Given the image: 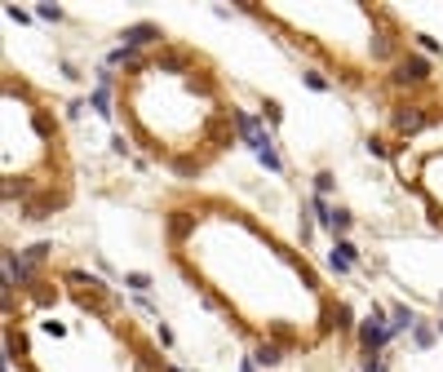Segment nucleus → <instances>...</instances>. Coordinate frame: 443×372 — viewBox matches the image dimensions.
Returning a JSON list of instances; mask_svg holds the SVG:
<instances>
[{
	"label": "nucleus",
	"mask_w": 443,
	"mask_h": 372,
	"mask_svg": "<svg viewBox=\"0 0 443 372\" xmlns=\"http://www.w3.org/2000/svg\"><path fill=\"white\" fill-rule=\"evenodd\" d=\"M71 195H67V186H49V191H40V195H31L27 204H22V222H45V218H49V213L54 209H63V204H67Z\"/></svg>",
	"instance_id": "0eeeda50"
},
{
	"label": "nucleus",
	"mask_w": 443,
	"mask_h": 372,
	"mask_svg": "<svg viewBox=\"0 0 443 372\" xmlns=\"http://www.w3.org/2000/svg\"><path fill=\"white\" fill-rule=\"evenodd\" d=\"M239 372H261V368L253 364V355H248V359H239Z\"/></svg>",
	"instance_id": "4c0bfd02"
},
{
	"label": "nucleus",
	"mask_w": 443,
	"mask_h": 372,
	"mask_svg": "<svg viewBox=\"0 0 443 372\" xmlns=\"http://www.w3.org/2000/svg\"><path fill=\"white\" fill-rule=\"evenodd\" d=\"M394 341V328H390V310L373 302V310H368V319H359L355 328V346L359 355H386V346Z\"/></svg>",
	"instance_id": "f03ea898"
},
{
	"label": "nucleus",
	"mask_w": 443,
	"mask_h": 372,
	"mask_svg": "<svg viewBox=\"0 0 443 372\" xmlns=\"http://www.w3.org/2000/svg\"><path fill=\"white\" fill-rule=\"evenodd\" d=\"M439 332H443V319H439Z\"/></svg>",
	"instance_id": "ea45409f"
},
{
	"label": "nucleus",
	"mask_w": 443,
	"mask_h": 372,
	"mask_svg": "<svg viewBox=\"0 0 443 372\" xmlns=\"http://www.w3.org/2000/svg\"><path fill=\"white\" fill-rule=\"evenodd\" d=\"M306 204H310V213H315V226H324V231H332V213H337V209H332V204H328L324 195H310Z\"/></svg>",
	"instance_id": "4468645a"
},
{
	"label": "nucleus",
	"mask_w": 443,
	"mask_h": 372,
	"mask_svg": "<svg viewBox=\"0 0 443 372\" xmlns=\"http://www.w3.org/2000/svg\"><path fill=\"white\" fill-rule=\"evenodd\" d=\"M435 120V111H430L426 102H417V98H399L390 106V129L399 138H412V134H421V129Z\"/></svg>",
	"instance_id": "20e7f679"
},
{
	"label": "nucleus",
	"mask_w": 443,
	"mask_h": 372,
	"mask_svg": "<svg viewBox=\"0 0 443 372\" xmlns=\"http://www.w3.org/2000/svg\"><path fill=\"white\" fill-rule=\"evenodd\" d=\"M22 257L31 261V266H45V261H49V253H54V244L49 239H40V244H27V248H18Z\"/></svg>",
	"instance_id": "6ab92c4d"
},
{
	"label": "nucleus",
	"mask_w": 443,
	"mask_h": 372,
	"mask_svg": "<svg viewBox=\"0 0 443 372\" xmlns=\"http://www.w3.org/2000/svg\"><path fill=\"white\" fill-rule=\"evenodd\" d=\"M155 337H160V346H164V350H173V328H169L164 319H155Z\"/></svg>",
	"instance_id": "7c9ffc66"
},
{
	"label": "nucleus",
	"mask_w": 443,
	"mask_h": 372,
	"mask_svg": "<svg viewBox=\"0 0 443 372\" xmlns=\"http://www.w3.org/2000/svg\"><path fill=\"white\" fill-rule=\"evenodd\" d=\"M315 213H310V204H302V218H297V239H302V244H310V235H315Z\"/></svg>",
	"instance_id": "b1692460"
},
{
	"label": "nucleus",
	"mask_w": 443,
	"mask_h": 372,
	"mask_svg": "<svg viewBox=\"0 0 443 372\" xmlns=\"http://www.w3.org/2000/svg\"><path fill=\"white\" fill-rule=\"evenodd\" d=\"M266 337H271L275 346H297V341H302V337H297V332H293L284 319H275V323H271V328H266Z\"/></svg>",
	"instance_id": "dca6fc26"
},
{
	"label": "nucleus",
	"mask_w": 443,
	"mask_h": 372,
	"mask_svg": "<svg viewBox=\"0 0 443 372\" xmlns=\"http://www.w3.org/2000/svg\"><path fill=\"white\" fill-rule=\"evenodd\" d=\"M160 372H182V368H177V364H164V368H160Z\"/></svg>",
	"instance_id": "58836bf2"
},
{
	"label": "nucleus",
	"mask_w": 443,
	"mask_h": 372,
	"mask_svg": "<svg viewBox=\"0 0 443 372\" xmlns=\"http://www.w3.org/2000/svg\"><path fill=\"white\" fill-rule=\"evenodd\" d=\"M351 226H355V213H351V209H337V213H332V239H346Z\"/></svg>",
	"instance_id": "4be33fe9"
},
{
	"label": "nucleus",
	"mask_w": 443,
	"mask_h": 372,
	"mask_svg": "<svg viewBox=\"0 0 443 372\" xmlns=\"http://www.w3.org/2000/svg\"><path fill=\"white\" fill-rule=\"evenodd\" d=\"M435 341H439V323H417V328H412V346H417V350H430Z\"/></svg>",
	"instance_id": "2eb2a0df"
},
{
	"label": "nucleus",
	"mask_w": 443,
	"mask_h": 372,
	"mask_svg": "<svg viewBox=\"0 0 443 372\" xmlns=\"http://www.w3.org/2000/svg\"><path fill=\"white\" fill-rule=\"evenodd\" d=\"M261 111H266V115H261V120H266V124H280V102H275V98H266V102H261Z\"/></svg>",
	"instance_id": "2f4dec72"
},
{
	"label": "nucleus",
	"mask_w": 443,
	"mask_h": 372,
	"mask_svg": "<svg viewBox=\"0 0 443 372\" xmlns=\"http://www.w3.org/2000/svg\"><path fill=\"white\" fill-rule=\"evenodd\" d=\"M173 169L182 173V177H200V169H204V160H191V155H177V160H173Z\"/></svg>",
	"instance_id": "393cba45"
},
{
	"label": "nucleus",
	"mask_w": 443,
	"mask_h": 372,
	"mask_svg": "<svg viewBox=\"0 0 443 372\" xmlns=\"http://www.w3.org/2000/svg\"><path fill=\"white\" fill-rule=\"evenodd\" d=\"M111 151H115V155H129V138L115 134V138H111Z\"/></svg>",
	"instance_id": "c9c22d12"
},
{
	"label": "nucleus",
	"mask_w": 443,
	"mask_h": 372,
	"mask_svg": "<svg viewBox=\"0 0 443 372\" xmlns=\"http://www.w3.org/2000/svg\"><path fill=\"white\" fill-rule=\"evenodd\" d=\"M430 80H435V63H430L426 54H403L399 63L390 67L386 85H390L394 93H408V98H417V93L430 89Z\"/></svg>",
	"instance_id": "f257e3e1"
},
{
	"label": "nucleus",
	"mask_w": 443,
	"mask_h": 372,
	"mask_svg": "<svg viewBox=\"0 0 443 372\" xmlns=\"http://www.w3.org/2000/svg\"><path fill=\"white\" fill-rule=\"evenodd\" d=\"M231 138H235V115L231 111H213L204 120V142L213 151H222V147H231Z\"/></svg>",
	"instance_id": "1a4fd4ad"
},
{
	"label": "nucleus",
	"mask_w": 443,
	"mask_h": 372,
	"mask_svg": "<svg viewBox=\"0 0 443 372\" xmlns=\"http://www.w3.org/2000/svg\"><path fill=\"white\" fill-rule=\"evenodd\" d=\"M412 40H417V45H421V54H439V40H435V35H426V31H417V35H412Z\"/></svg>",
	"instance_id": "473e14b6"
},
{
	"label": "nucleus",
	"mask_w": 443,
	"mask_h": 372,
	"mask_svg": "<svg viewBox=\"0 0 443 372\" xmlns=\"http://www.w3.org/2000/svg\"><path fill=\"white\" fill-rule=\"evenodd\" d=\"M368 155H377V160H386V155H390V142L381 138V134H373V138H368Z\"/></svg>",
	"instance_id": "cd10ccee"
},
{
	"label": "nucleus",
	"mask_w": 443,
	"mask_h": 372,
	"mask_svg": "<svg viewBox=\"0 0 443 372\" xmlns=\"http://www.w3.org/2000/svg\"><path fill=\"white\" fill-rule=\"evenodd\" d=\"M195 222H200L195 209H169L164 213V235H169V244H186V239L195 235Z\"/></svg>",
	"instance_id": "6e6552de"
},
{
	"label": "nucleus",
	"mask_w": 443,
	"mask_h": 372,
	"mask_svg": "<svg viewBox=\"0 0 443 372\" xmlns=\"http://www.w3.org/2000/svg\"><path fill=\"white\" fill-rule=\"evenodd\" d=\"M35 18L40 22H67V9L54 5V0H40V5H35Z\"/></svg>",
	"instance_id": "412c9836"
},
{
	"label": "nucleus",
	"mask_w": 443,
	"mask_h": 372,
	"mask_svg": "<svg viewBox=\"0 0 443 372\" xmlns=\"http://www.w3.org/2000/svg\"><path fill=\"white\" fill-rule=\"evenodd\" d=\"M257 164H261V169H271V173H284V160H280V151H266V155H257Z\"/></svg>",
	"instance_id": "c85d7f7f"
},
{
	"label": "nucleus",
	"mask_w": 443,
	"mask_h": 372,
	"mask_svg": "<svg viewBox=\"0 0 443 372\" xmlns=\"http://www.w3.org/2000/svg\"><path fill=\"white\" fill-rule=\"evenodd\" d=\"M253 364H257V368H280V364H284V346H275V341L261 337V341L253 346Z\"/></svg>",
	"instance_id": "f8f14e48"
},
{
	"label": "nucleus",
	"mask_w": 443,
	"mask_h": 372,
	"mask_svg": "<svg viewBox=\"0 0 443 372\" xmlns=\"http://www.w3.org/2000/svg\"><path fill=\"white\" fill-rule=\"evenodd\" d=\"M89 106H93V111H98L102 120H111V115H115V102H111V89H93V93H89Z\"/></svg>",
	"instance_id": "f3484780"
},
{
	"label": "nucleus",
	"mask_w": 443,
	"mask_h": 372,
	"mask_svg": "<svg viewBox=\"0 0 443 372\" xmlns=\"http://www.w3.org/2000/svg\"><path fill=\"white\" fill-rule=\"evenodd\" d=\"M151 45H160V49H164V31H160V22H129V27L120 31V49L142 54V49H151Z\"/></svg>",
	"instance_id": "423d86ee"
},
{
	"label": "nucleus",
	"mask_w": 443,
	"mask_h": 372,
	"mask_svg": "<svg viewBox=\"0 0 443 372\" xmlns=\"http://www.w3.org/2000/svg\"><path fill=\"white\" fill-rule=\"evenodd\" d=\"M151 63H155V71H164V76H186V71H195V54L173 45V49H160Z\"/></svg>",
	"instance_id": "9d476101"
},
{
	"label": "nucleus",
	"mask_w": 443,
	"mask_h": 372,
	"mask_svg": "<svg viewBox=\"0 0 443 372\" xmlns=\"http://www.w3.org/2000/svg\"><path fill=\"white\" fill-rule=\"evenodd\" d=\"M417 323H421V319H417V310H412V306H403V302H394V306H390V328H394V337H399V332H412Z\"/></svg>",
	"instance_id": "ddd939ff"
},
{
	"label": "nucleus",
	"mask_w": 443,
	"mask_h": 372,
	"mask_svg": "<svg viewBox=\"0 0 443 372\" xmlns=\"http://www.w3.org/2000/svg\"><path fill=\"white\" fill-rule=\"evenodd\" d=\"M359 372H390L386 355H359Z\"/></svg>",
	"instance_id": "a878e982"
},
{
	"label": "nucleus",
	"mask_w": 443,
	"mask_h": 372,
	"mask_svg": "<svg viewBox=\"0 0 443 372\" xmlns=\"http://www.w3.org/2000/svg\"><path fill=\"white\" fill-rule=\"evenodd\" d=\"M40 328H45V332H49V337H67V323H58V319H45V323H40Z\"/></svg>",
	"instance_id": "72a5a7b5"
},
{
	"label": "nucleus",
	"mask_w": 443,
	"mask_h": 372,
	"mask_svg": "<svg viewBox=\"0 0 443 372\" xmlns=\"http://www.w3.org/2000/svg\"><path fill=\"white\" fill-rule=\"evenodd\" d=\"M5 18H14V22H31L27 9H18V5H5Z\"/></svg>",
	"instance_id": "f704fd0d"
},
{
	"label": "nucleus",
	"mask_w": 443,
	"mask_h": 372,
	"mask_svg": "<svg viewBox=\"0 0 443 372\" xmlns=\"http://www.w3.org/2000/svg\"><path fill=\"white\" fill-rule=\"evenodd\" d=\"M58 67H63V76H67V80H80V71H76V63H67V58H63V63H58Z\"/></svg>",
	"instance_id": "e433bc0d"
},
{
	"label": "nucleus",
	"mask_w": 443,
	"mask_h": 372,
	"mask_svg": "<svg viewBox=\"0 0 443 372\" xmlns=\"http://www.w3.org/2000/svg\"><path fill=\"white\" fill-rule=\"evenodd\" d=\"M373 22H377V31H373V45H368V54L377 58V63H399V31H394V22L390 14H381V9H373Z\"/></svg>",
	"instance_id": "39448f33"
},
{
	"label": "nucleus",
	"mask_w": 443,
	"mask_h": 372,
	"mask_svg": "<svg viewBox=\"0 0 443 372\" xmlns=\"http://www.w3.org/2000/svg\"><path fill=\"white\" fill-rule=\"evenodd\" d=\"M332 253H337V257H346L351 266H359V261H364V253H359V248L351 244V239H332Z\"/></svg>",
	"instance_id": "5701e85b"
},
{
	"label": "nucleus",
	"mask_w": 443,
	"mask_h": 372,
	"mask_svg": "<svg viewBox=\"0 0 443 372\" xmlns=\"http://www.w3.org/2000/svg\"><path fill=\"white\" fill-rule=\"evenodd\" d=\"M332 186H337V177H332L328 169H319V173H315V195H324V200H328V195H332Z\"/></svg>",
	"instance_id": "bb28decb"
},
{
	"label": "nucleus",
	"mask_w": 443,
	"mask_h": 372,
	"mask_svg": "<svg viewBox=\"0 0 443 372\" xmlns=\"http://www.w3.org/2000/svg\"><path fill=\"white\" fill-rule=\"evenodd\" d=\"M328 270H332V275H351L355 266H351V261H346V257H337V253H332V248H328Z\"/></svg>",
	"instance_id": "c756f323"
},
{
	"label": "nucleus",
	"mask_w": 443,
	"mask_h": 372,
	"mask_svg": "<svg viewBox=\"0 0 443 372\" xmlns=\"http://www.w3.org/2000/svg\"><path fill=\"white\" fill-rule=\"evenodd\" d=\"M231 115H235V134H239V142H244L253 155H266V151H275V134L266 129V120L261 115H253V111H239V106H231Z\"/></svg>",
	"instance_id": "7ed1b4c3"
},
{
	"label": "nucleus",
	"mask_w": 443,
	"mask_h": 372,
	"mask_svg": "<svg viewBox=\"0 0 443 372\" xmlns=\"http://www.w3.org/2000/svg\"><path fill=\"white\" fill-rule=\"evenodd\" d=\"M106 67H111V71H115V67H124V71H147V67H155V63H151L147 54H134V49H120V45H115V49L106 54Z\"/></svg>",
	"instance_id": "9b49d317"
},
{
	"label": "nucleus",
	"mask_w": 443,
	"mask_h": 372,
	"mask_svg": "<svg viewBox=\"0 0 443 372\" xmlns=\"http://www.w3.org/2000/svg\"><path fill=\"white\" fill-rule=\"evenodd\" d=\"M302 85H306V89H315V93H328V89H332V80H328L319 67H306V71H302Z\"/></svg>",
	"instance_id": "aec40b11"
},
{
	"label": "nucleus",
	"mask_w": 443,
	"mask_h": 372,
	"mask_svg": "<svg viewBox=\"0 0 443 372\" xmlns=\"http://www.w3.org/2000/svg\"><path fill=\"white\" fill-rule=\"evenodd\" d=\"M124 288H129V293H138V297H147L151 288H155V280H151L147 270H129L124 275Z\"/></svg>",
	"instance_id": "a211bd4d"
}]
</instances>
